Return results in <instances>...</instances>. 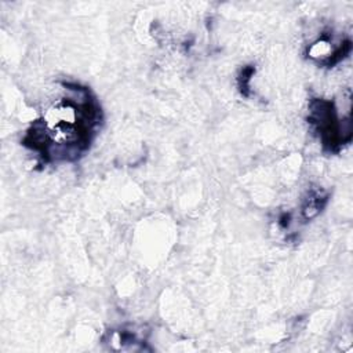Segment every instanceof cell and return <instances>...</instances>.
I'll list each match as a JSON object with an SVG mask.
<instances>
[{
  "label": "cell",
  "mask_w": 353,
  "mask_h": 353,
  "mask_svg": "<svg viewBox=\"0 0 353 353\" xmlns=\"http://www.w3.org/2000/svg\"><path fill=\"white\" fill-rule=\"evenodd\" d=\"M339 120L336 116V109L332 101L314 98L309 105V123L319 132L320 141L325 149L330 152H336L341 145L349 142L350 138L341 132V123L349 121Z\"/></svg>",
  "instance_id": "2"
},
{
  "label": "cell",
  "mask_w": 353,
  "mask_h": 353,
  "mask_svg": "<svg viewBox=\"0 0 353 353\" xmlns=\"http://www.w3.org/2000/svg\"><path fill=\"white\" fill-rule=\"evenodd\" d=\"M325 200H327V199H325L324 196H321L320 193H313V194H310V196L306 199V204L303 205V210H302L303 216H305L306 219H310V218L316 216V215L321 211V208L324 207Z\"/></svg>",
  "instance_id": "3"
},
{
  "label": "cell",
  "mask_w": 353,
  "mask_h": 353,
  "mask_svg": "<svg viewBox=\"0 0 353 353\" xmlns=\"http://www.w3.org/2000/svg\"><path fill=\"white\" fill-rule=\"evenodd\" d=\"M73 95L55 101L47 112L33 121L22 143L37 152L46 161H73L91 145L102 112L87 87L69 84Z\"/></svg>",
  "instance_id": "1"
}]
</instances>
